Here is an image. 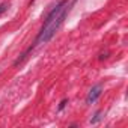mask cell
<instances>
[{"label":"cell","mask_w":128,"mask_h":128,"mask_svg":"<svg viewBox=\"0 0 128 128\" xmlns=\"http://www.w3.org/2000/svg\"><path fill=\"white\" fill-rule=\"evenodd\" d=\"M68 11H70V0H60V2L48 12V15L45 17L44 24H42L32 48L38 47V45H42V44H47L57 33V30L62 27L63 21H65V18L68 15Z\"/></svg>","instance_id":"6da1fadb"},{"label":"cell","mask_w":128,"mask_h":128,"mask_svg":"<svg viewBox=\"0 0 128 128\" xmlns=\"http://www.w3.org/2000/svg\"><path fill=\"white\" fill-rule=\"evenodd\" d=\"M101 94H102V84L101 83H98V84H95L89 92H88V96H86V104L88 106H90V104H94L100 96H101Z\"/></svg>","instance_id":"7a4b0ae2"},{"label":"cell","mask_w":128,"mask_h":128,"mask_svg":"<svg viewBox=\"0 0 128 128\" xmlns=\"http://www.w3.org/2000/svg\"><path fill=\"white\" fill-rule=\"evenodd\" d=\"M6 11H8V5H6V3H2V5H0V15L5 14Z\"/></svg>","instance_id":"3957f363"},{"label":"cell","mask_w":128,"mask_h":128,"mask_svg":"<svg viewBox=\"0 0 128 128\" xmlns=\"http://www.w3.org/2000/svg\"><path fill=\"white\" fill-rule=\"evenodd\" d=\"M65 104H66V100H63V101L60 102V107H59V108H63V107H65Z\"/></svg>","instance_id":"277c9868"}]
</instances>
